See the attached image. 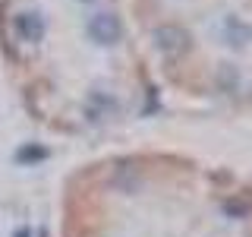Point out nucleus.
I'll return each mask as SVG.
<instances>
[{"mask_svg": "<svg viewBox=\"0 0 252 237\" xmlns=\"http://www.w3.org/2000/svg\"><path fill=\"white\" fill-rule=\"evenodd\" d=\"M158 85L252 117V0H129Z\"/></svg>", "mask_w": 252, "mask_h": 237, "instance_id": "obj_3", "label": "nucleus"}, {"mask_svg": "<svg viewBox=\"0 0 252 237\" xmlns=\"http://www.w3.org/2000/svg\"><path fill=\"white\" fill-rule=\"evenodd\" d=\"M0 60L26 114L57 136L132 123L158 95L129 0H0Z\"/></svg>", "mask_w": 252, "mask_h": 237, "instance_id": "obj_1", "label": "nucleus"}, {"mask_svg": "<svg viewBox=\"0 0 252 237\" xmlns=\"http://www.w3.org/2000/svg\"><path fill=\"white\" fill-rule=\"evenodd\" d=\"M57 237H252V177L167 149L107 152L63 180Z\"/></svg>", "mask_w": 252, "mask_h": 237, "instance_id": "obj_2", "label": "nucleus"}]
</instances>
